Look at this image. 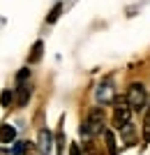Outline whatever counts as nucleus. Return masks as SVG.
<instances>
[{
    "label": "nucleus",
    "mask_w": 150,
    "mask_h": 155,
    "mask_svg": "<svg viewBox=\"0 0 150 155\" xmlns=\"http://www.w3.org/2000/svg\"><path fill=\"white\" fill-rule=\"evenodd\" d=\"M69 155H81V148H78V143H69Z\"/></svg>",
    "instance_id": "obj_14"
},
{
    "label": "nucleus",
    "mask_w": 150,
    "mask_h": 155,
    "mask_svg": "<svg viewBox=\"0 0 150 155\" xmlns=\"http://www.w3.org/2000/svg\"><path fill=\"white\" fill-rule=\"evenodd\" d=\"M104 137H106V148H109V153L116 155L118 146H116V139H113V132H111V130H104Z\"/></svg>",
    "instance_id": "obj_8"
},
{
    "label": "nucleus",
    "mask_w": 150,
    "mask_h": 155,
    "mask_svg": "<svg viewBox=\"0 0 150 155\" xmlns=\"http://www.w3.org/2000/svg\"><path fill=\"white\" fill-rule=\"evenodd\" d=\"M28 77H30V70H26V67L16 74V104L19 107H23L28 102V97H30V86L26 84Z\"/></svg>",
    "instance_id": "obj_4"
},
{
    "label": "nucleus",
    "mask_w": 150,
    "mask_h": 155,
    "mask_svg": "<svg viewBox=\"0 0 150 155\" xmlns=\"http://www.w3.org/2000/svg\"><path fill=\"white\" fill-rule=\"evenodd\" d=\"M143 139H145V143H150V107H148L145 118H143Z\"/></svg>",
    "instance_id": "obj_9"
},
{
    "label": "nucleus",
    "mask_w": 150,
    "mask_h": 155,
    "mask_svg": "<svg viewBox=\"0 0 150 155\" xmlns=\"http://www.w3.org/2000/svg\"><path fill=\"white\" fill-rule=\"evenodd\" d=\"M39 58H42V42H35V46H33V53H30L28 63H37Z\"/></svg>",
    "instance_id": "obj_10"
},
{
    "label": "nucleus",
    "mask_w": 150,
    "mask_h": 155,
    "mask_svg": "<svg viewBox=\"0 0 150 155\" xmlns=\"http://www.w3.org/2000/svg\"><path fill=\"white\" fill-rule=\"evenodd\" d=\"M23 150H26V141H19L16 146H14V150H12V153H14V155H21Z\"/></svg>",
    "instance_id": "obj_13"
},
{
    "label": "nucleus",
    "mask_w": 150,
    "mask_h": 155,
    "mask_svg": "<svg viewBox=\"0 0 150 155\" xmlns=\"http://www.w3.org/2000/svg\"><path fill=\"white\" fill-rule=\"evenodd\" d=\"M9 102H12V93H9V91H5L2 95H0V104H2V107H7Z\"/></svg>",
    "instance_id": "obj_12"
},
{
    "label": "nucleus",
    "mask_w": 150,
    "mask_h": 155,
    "mask_svg": "<svg viewBox=\"0 0 150 155\" xmlns=\"http://www.w3.org/2000/svg\"><path fill=\"white\" fill-rule=\"evenodd\" d=\"M129 118H132V107L127 104V100H120L116 104V111H113V127L127 130L129 127Z\"/></svg>",
    "instance_id": "obj_2"
},
{
    "label": "nucleus",
    "mask_w": 150,
    "mask_h": 155,
    "mask_svg": "<svg viewBox=\"0 0 150 155\" xmlns=\"http://www.w3.org/2000/svg\"><path fill=\"white\" fill-rule=\"evenodd\" d=\"M97 97L102 100V102H111V97H113V88H109V84L99 86V91H97Z\"/></svg>",
    "instance_id": "obj_7"
},
{
    "label": "nucleus",
    "mask_w": 150,
    "mask_h": 155,
    "mask_svg": "<svg viewBox=\"0 0 150 155\" xmlns=\"http://www.w3.org/2000/svg\"><path fill=\"white\" fill-rule=\"evenodd\" d=\"M0 155H9V153H7V150H0Z\"/></svg>",
    "instance_id": "obj_15"
},
{
    "label": "nucleus",
    "mask_w": 150,
    "mask_h": 155,
    "mask_svg": "<svg viewBox=\"0 0 150 155\" xmlns=\"http://www.w3.org/2000/svg\"><path fill=\"white\" fill-rule=\"evenodd\" d=\"M145 86L143 84H129V88H127V95H125V100H127V104H129L132 109H141L145 104Z\"/></svg>",
    "instance_id": "obj_3"
},
{
    "label": "nucleus",
    "mask_w": 150,
    "mask_h": 155,
    "mask_svg": "<svg viewBox=\"0 0 150 155\" xmlns=\"http://www.w3.org/2000/svg\"><path fill=\"white\" fill-rule=\"evenodd\" d=\"M14 139H16V130H14V125L2 123V125H0V143H12Z\"/></svg>",
    "instance_id": "obj_6"
},
{
    "label": "nucleus",
    "mask_w": 150,
    "mask_h": 155,
    "mask_svg": "<svg viewBox=\"0 0 150 155\" xmlns=\"http://www.w3.org/2000/svg\"><path fill=\"white\" fill-rule=\"evenodd\" d=\"M51 148H53V137L49 130H39V150L42 155H51Z\"/></svg>",
    "instance_id": "obj_5"
},
{
    "label": "nucleus",
    "mask_w": 150,
    "mask_h": 155,
    "mask_svg": "<svg viewBox=\"0 0 150 155\" xmlns=\"http://www.w3.org/2000/svg\"><path fill=\"white\" fill-rule=\"evenodd\" d=\"M60 12H62V5H56V7L51 9V14H49V19H46V21H49V23H56V21H58V16H60Z\"/></svg>",
    "instance_id": "obj_11"
},
{
    "label": "nucleus",
    "mask_w": 150,
    "mask_h": 155,
    "mask_svg": "<svg viewBox=\"0 0 150 155\" xmlns=\"http://www.w3.org/2000/svg\"><path fill=\"white\" fill-rule=\"evenodd\" d=\"M102 130H104V109H102V107H92V109L88 111L85 120L81 123V134L95 137V134H99Z\"/></svg>",
    "instance_id": "obj_1"
}]
</instances>
